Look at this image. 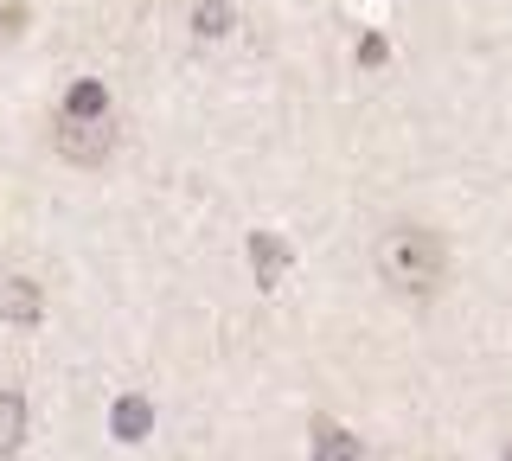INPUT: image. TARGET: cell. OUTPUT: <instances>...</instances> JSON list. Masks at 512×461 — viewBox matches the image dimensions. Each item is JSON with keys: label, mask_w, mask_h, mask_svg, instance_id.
I'll return each mask as SVG.
<instances>
[{"label": "cell", "mask_w": 512, "mask_h": 461, "mask_svg": "<svg viewBox=\"0 0 512 461\" xmlns=\"http://www.w3.org/2000/svg\"><path fill=\"white\" fill-rule=\"evenodd\" d=\"M506 461H512V455H506Z\"/></svg>", "instance_id": "11"}, {"label": "cell", "mask_w": 512, "mask_h": 461, "mask_svg": "<svg viewBox=\"0 0 512 461\" xmlns=\"http://www.w3.org/2000/svg\"><path fill=\"white\" fill-rule=\"evenodd\" d=\"M20 436H26V404L20 391H0V461L20 449Z\"/></svg>", "instance_id": "7"}, {"label": "cell", "mask_w": 512, "mask_h": 461, "mask_svg": "<svg viewBox=\"0 0 512 461\" xmlns=\"http://www.w3.org/2000/svg\"><path fill=\"white\" fill-rule=\"evenodd\" d=\"M109 423H116V442H141L154 429V404L148 397H116V417Z\"/></svg>", "instance_id": "4"}, {"label": "cell", "mask_w": 512, "mask_h": 461, "mask_svg": "<svg viewBox=\"0 0 512 461\" xmlns=\"http://www.w3.org/2000/svg\"><path fill=\"white\" fill-rule=\"evenodd\" d=\"M64 116H109V90L96 84V77L71 84V90H64Z\"/></svg>", "instance_id": "8"}, {"label": "cell", "mask_w": 512, "mask_h": 461, "mask_svg": "<svg viewBox=\"0 0 512 461\" xmlns=\"http://www.w3.org/2000/svg\"><path fill=\"white\" fill-rule=\"evenodd\" d=\"M250 263H256V282L263 289H282V276H288V244L276 231H256L250 237Z\"/></svg>", "instance_id": "3"}, {"label": "cell", "mask_w": 512, "mask_h": 461, "mask_svg": "<svg viewBox=\"0 0 512 461\" xmlns=\"http://www.w3.org/2000/svg\"><path fill=\"white\" fill-rule=\"evenodd\" d=\"M58 154L64 161H77V167H96L109 148H116V129H109V116H58Z\"/></svg>", "instance_id": "2"}, {"label": "cell", "mask_w": 512, "mask_h": 461, "mask_svg": "<svg viewBox=\"0 0 512 461\" xmlns=\"http://www.w3.org/2000/svg\"><path fill=\"white\" fill-rule=\"evenodd\" d=\"M192 26H199V39H224L231 33V7H224V0H199V7H192Z\"/></svg>", "instance_id": "9"}, {"label": "cell", "mask_w": 512, "mask_h": 461, "mask_svg": "<svg viewBox=\"0 0 512 461\" xmlns=\"http://www.w3.org/2000/svg\"><path fill=\"white\" fill-rule=\"evenodd\" d=\"M442 269H448V250L429 225H397V231L378 237V276L391 282V289L429 295L442 282Z\"/></svg>", "instance_id": "1"}, {"label": "cell", "mask_w": 512, "mask_h": 461, "mask_svg": "<svg viewBox=\"0 0 512 461\" xmlns=\"http://www.w3.org/2000/svg\"><path fill=\"white\" fill-rule=\"evenodd\" d=\"M359 65H384V39H378V33L359 39Z\"/></svg>", "instance_id": "10"}, {"label": "cell", "mask_w": 512, "mask_h": 461, "mask_svg": "<svg viewBox=\"0 0 512 461\" xmlns=\"http://www.w3.org/2000/svg\"><path fill=\"white\" fill-rule=\"evenodd\" d=\"M0 314H7L13 327H32V321H39V289H32L26 276L7 282V295H0Z\"/></svg>", "instance_id": "6"}, {"label": "cell", "mask_w": 512, "mask_h": 461, "mask_svg": "<svg viewBox=\"0 0 512 461\" xmlns=\"http://www.w3.org/2000/svg\"><path fill=\"white\" fill-rule=\"evenodd\" d=\"M314 461H365L359 455V436H346L340 423H320L314 429Z\"/></svg>", "instance_id": "5"}]
</instances>
